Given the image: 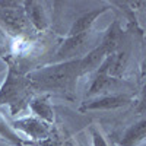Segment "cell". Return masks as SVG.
<instances>
[{"mask_svg": "<svg viewBox=\"0 0 146 146\" xmlns=\"http://www.w3.org/2000/svg\"><path fill=\"white\" fill-rule=\"evenodd\" d=\"M80 75L79 58L60 62L31 72L27 76L31 88L35 91H72L76 78Z\"/></svg>", "mask_w": 146, "mask_h": 146, "instance_id": "1", "label": "cell"}, {"mask_svg": "<svg viewBox=\"0 0 146 146\" xmlns=\"http://www.w3.org/2000/svg\"><path fill=\"white\" fill-rule=\"evenodd\" d=\"M32 88L27 78H23L13 67L9 69L5 83L0 88V105H9L12 114L22 111L31 101Z\"/></svg>", "mask_w": 146, "mask_h": 146, "instance_id": "2", "label": "cell"}, {"mask_svg": "<svg viewBox=\"0 0 146 146\" xmlns=\"http://www.w3.org/2000/svg\"><path fill=\"white\" fill-rule=\"evenodd\" d=\"M13 127L16 130H21L23 135H27L34 140H44L48 136H51V131H53L50 124L34 115L16 120L13 123Z\"/></svg>", "mask_w": 146, "mask_h": 146, "instance_id": "3", "label": "cell"}, {"mask_svg": "<svg viewBox=\"0 0 146 146\" xmlns=\"http://www.w3.org/2000/svg\"><path fill=\"white\" fill-rule=\"evenodd\" d=\"M130 102V96L127 95H102L100 98L94 101H86L82 107L80 111H86V110H114L124 107Z\"/></svg>", "mask_w": 146, "mask_h": 146, "instance_id": "4", "label": "cell"}, {"mask_svg": "<svg viewBox=\"0 0 146 146\" xmlns=\"http://www.w3.org/2000/svg\"><path fill=\"white\" fill-rule=\"evenodd\" d=\"M89 38V32H83L78 35H69L67 40L62 44V47L58 48V51L56 53V58H70L75 57L82 51V48Z\"/></svg>", "mask_w": 146, "mask_h": 146, "instance_id": "5", "label": "cell"}, {"mask_svg": "<svg viewBox=\"0 0 146 146\" xmlns=\"http://www.w3.org/2000/svg\"><path fill=\"white\" fill-rule=\"evenodd\" d=\"M108 51L105 50V47L100 45L94 48L92 51H89L86 56H83L82 58H79V70H80V75L83 73H88L92 72L94 69L100 67L102 64V62L107 58Z\"/></svg>", "mask_w": 146, "mask_h": 146, "instance_id": "6", "label": "cell"}, {"mask_svg": "<svg viewBox=\"0 0 146 146\" xmlns=\"http://www.w3.org/2000/svg\"><path fill=\"white\" fill-rule=\"evenodd\" d=\"M107 10V7H101V9H95V10H91L88 13L82 15L80 18H78L73 23V27L70 28V32L69 35H78V34H83V32H89V28L92 27L94 21L98 18L101 13Z\"/></svg>", "mask_w": 146, "mask_h": 146, "instance_id": "7", "label": "cell"}, {"mask_svg": "<svg viewBox=\"0 0 146 146\" xmlns=\"http://www.w3.org/2000/svg\"><path fill=\"white\" fill-rule=\"evenodd\" d=\"M0 21L7 23V27L12 29L21 31L25 25L27 18L23 16L22 10H18V7H2L0 9Z\"/></svg>", "mask_w": 146, "mask_h": 146, "instance_id": "8", "label": "cell"}, {"mask_svg": "<svg viewBox=\"0 0 146 146\" xmlns=\"http://www.w3.org/2000/svg\"><path fill=\"white\" fill-rule=\"evenodd\" d=\"M29 108H31L34 117L45 121V123H48V124H51L54 121L53 107L50 105V102H48L45 98H38V100L29 101Z\"/></svg>", "mask_w": 146, "mask_h": 146, "instance_id": "9", "label": "cell"}, {"mask_svg": "<svg viewBox=\"0 0 146 146\" xmlns=\"http://www.w3.org/2000/svg\"><path fill=\"white\" fill-rule=\"evenodd\" d=\"M146 135V121L140 120L139 123L133 124L127 131L124 133V136L120 140V146H136L139 142L143 140Z\"/></svg>", "mask_w": 146, "mask_h": 146, "instance_id": "10", "label": "cell"}, {"mask_svg": "<svg viewBox=\"0 0 146 146\" xmlns=\"http://www.w3.org/2000/svg\"><path fill=\"white\" fill-rule=\"evenodd\" d=\"M25 5H27L28 19H29L38 29H42V28L45 27V18H44L42 6H41L40 3H36V2H29V3H25Z\"/></svg>", "mask_w": 146, "mask_h": 146, "instance_id": "11", "label": "cell"}, {"mask_svg": "<svg viewBox=\"0 0 146 146\" xmlns=\"http://www.w3.org/2000/svg\"><path fill=\"white\" fill-rule=\"evenodd\" d=\"M0 136H3L5 139H7V142H10L12 145H15V146H22L23 145V142L18 137L16 133L6 124V121L2 117H0Z\"/></svg>", "mask_w": 146, "mask_h": 146, "instance_id": "12", "label": "cell"}, {"mask_svg": "<svg viewBox=\"0 0 146 146\" xmlns=\"http://www.w3.org/2000/svg\"><path fill=\"white\" fill-rule=\"evenodd\" d=\"M92 142H94V146H108L102 135L100 131H96L95 129L92 130Z\"/></svg>", "mask_w": 146, "mask_h": 146, "instance_id": "13", "label": "cell"}]
</instances>
